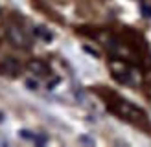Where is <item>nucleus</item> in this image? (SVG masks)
Here are the masks:
<instances>
[{"label":"nucleus","instance_id":"f257e3e1","mask_svg":"<svg viewBox=\"0 0 151 147\" xmlns=\"http://www.w3.org/2000/svg\"><path fill=\"white\" fill-rule=\"evenodd\" d=\"M111 72L120 83L124 85H137L138 83V74L137 70H133L127 63H124L122 59H114L111 61Z\"/></svg>","mask_w":151,"mask_h":147},{"label":"nucleus","instance_id":"f03ea898","mask_svg":"<svg viewBox=\"0 0 151 147\" xmlns=\"http://www.w3.org/2000/svg\"><path fill=\"white\" fill-rule=\"evenodd\" d=\"M7 37H9V41L19 48H29L32 46V37L28 35V31L22 26L11 24L7 28Z\"/></svg>","mask_w":151,"mask_h":147},{"label":"nucleus","instance_id":"7ed1b4c3","mask_svg":"<svg viewBox=\"0 0 151 147\" xmlns=\"http://www.w3.org/2000/svg\"><path fill=\"white\" fill-rule=\"evenodd\" d=\"M116 110H118L120 116L125 118V120H133V121L146 120V112H144V110L137 108V107H134L133 103H129V101H120L118 107H116Z\"/></svg>","mask_w":151,"mask_h":147},{"label":"nucleus","instance_id":"20e7f679","mask_svg":"<svg viewBox=\"0 0 151 147\" xmlns=\"http://www.w3.org/2000/svg\"><path fill=\"white\" fill-rule=\"evenodd\" d=\"M0 74L6 77H17L20 74V63L13 57H7L0 63Z\"/></svg>","mask_w":151,"mask_h":147},{"label":"nucleus","instance_id":"39448f33","mask_svg":"<svg viewBox=\"0 0 151 147\" xmlns=\"http://www.w3.org/2000/svg\"><path fill=\"white\" fill-rule=\"evenodd\" d=\"M28 70L32 72L33 76H37V77H46V76H50L48 64L44 63V61H39V59H35V61H29V63H28Z\"/></svg>","mask_w":151,"mask_h":147},{"label":"nucleus","instance_id":"423d86ee","mask_svg":"<svg viewBox=\"0 0 151 147\" xmlns=\"http://www.w3.org/2000/svg\"><path fill=\"white\" fill-rule=\"evenodd\" d=\"M33 35H35V39H39L42 42H52L54 41V33H52L46 26H35L33 28Z\"/></svg>","mask_w":151,"mask_h":147},{"label":"nucleus","instance_id":"0eeeda50","mask_svg":"<svg viewBox=\"0 0 151 147\" xmlns=\"http://www.w3.org/2000/svg\"><path fill=\"white\" fill-rule=\"evenodd\" d=\"M24 85H26V88H28V90H32V92L39 90V86H41L39 79H35V77H26V79H24Z\"/></svg>","mask_w":151,"mask_h":147},{"label":"nucleus","instance_id":"6e6552de","mask_svg":"<svg viewBox=\"0 0 151 147\" xmlns=\"http://www.w3.org/2000/svg\"><path fill=\"white\" fill-rule=\"evenodd\" d=\"M35 136H37V132H32V131H28V129H20L19 131V138L28 140V142H35Z\"/></svg>","mask_w":151,"mask_h":147},{"label":"nucleus","instance_id":"1a4fd4ad","mask_svg":"<svg viewBox=\"0 0 151 147\" xmlns=\"http://www.w3.org/2000/svg\"><path fill=\"white\" fill-rule=\"evenodd\" d=\"M140 9H142V15H144L146 19H151V6H147L146 2L140 4Z\"/></svg>","mask_w":151,"mask_h":147},{"label":"nucleus","instance_id":"9d476101","mask_svg":"<svg viewBox=\"0 0 151 147\" xmlns=\"http://www.w3.org/2000/svg\"><path fill=\"white\" fill-rule=\"evenodd\" d=\"M59 83H61V79H59V77H54V79H50V81H48L46 88H48V90H55V86H57Z\"/></svg>","mask_w":151,"mask_h":147},{"label":"nucleus","instance_id":"9b49d317","mask_svg":"<svg viewBox=\"0 0 151 147\" xmlns=\"http://www.w3.org/2000/svg\"><path fill=\"white\" fill-rule=\"evenodd\" d=\"M79 142H83V143H94V140H90V138H85V136H81V138H79Z\"/></svg>","mask_w":151,"mask_h":147}]
</instances>
